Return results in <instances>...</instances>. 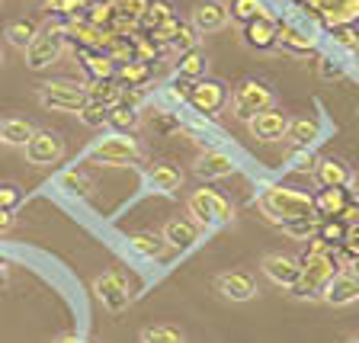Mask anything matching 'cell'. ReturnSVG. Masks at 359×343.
Instances as JSON below:
<instances>
[{"mask_svg":"<svg viewBox=\"0 0 359 343\" xmlns=\"http://www.w3.org/2000/svg\"><path fill=\"white\" fill-rule=\"evenodd\" d=\"M215 289L228 302H250L257 295V276L247 269H228L215 276Z\"/></svg>","mask_w":359,"mask_h":343,"instance_id":"16","label":"cell"},{"mask_svg":"<svg viewBox=\"0 0 359 343\" xmlns=\"http://www.w3.org/2000/svg\"><path fill=\"white\" fill-rule=\"evenodd\" d=\"M90 189H93V183L81 170H65L58 177V193L67 196V199H87Z\"/></svg>","mask_w":359,"mask_h":343,"instance_id":"28","label":"cell"},{"mask_svg":"<svg viewBox=\"0 0 359 343\" xmlns=\"http://www.w3.org/2000/svg\"><path fill=\"white\" fill-rule=\"evenodd\" d=\"M39 26H32L29 20H10L7 22V29H4V39H7L13 48H20V52H26L32 42V36H36Z\"/></svg>","mask_w":359,"mask_h":343,"instance_id":"30","label":"cell"},{"mask_svg":"<svg viewBox=\"0 0 359 343\" xmlns=\"http://www.w3.org/2000/svg\"><path fill=\"white\" fill-rule=\"evenodd\" d=\"M353 170L346 167V161L340 157H321L314 164V183L321 189H334V187H350Z\"/></svg>","mask_w":359,"mask_h":343,"instance_id":"19","label":"cell"},{"mask_svg":"<svg viewBox=\"0 0 359 343\" xmlns=\"http://www.w3.org/2000/svg\"><path fill=\"white\" fill-rule=\"evenodd\" d=\"M187 103L193 106V109L199 112V116H218V112H222L224 106L231 103V93H228V87H224L222 81L202 77V81H196L193 87H189Z\"/></svg>","mask_w":359,"mask_h":343,"instance_id":"9","label":"cell"},{"mask_svg":"<svg viewBox=\"0 0 359 343\" xmlns=\"http://www.w3.org/2000/svg\"><path fill=\"white\" fill-rule=\"evenodd\" d=\"M346 231H350L346 218H321V222H318V231H314V241H321V244H327V247H344Z\"/></svg>","mask_w":359,"mask_h":343,"instance_id":"27","label":"cell"},{"mask_svg":"<svg viewBox=\"0 0 359 343\" xmlns=\"http://www.w3.org/2000/svg\"><path fill=\"white\" fill-rule=\"evenodd\" d=\"M93 295H97L100 305L112 314L126 311V308L132 305V285H128V279L122 276L119 269H106V273H100V276L93 279Z\"/></svg>","mask_w":359,"mask_h":343,"instance_id":"8","label":"cell"},{"mask_svg":"<svg viewBox=\"0 0 359 343\" xmlns=\"http://www.w3.org/2000/svg\"><path fill=\"white\" fill-rule=\"evenodd\" d=\"M318 122L311 119H289V128H285V142L295 144L299 151H308L314 144V138H318Z\"/></svg>","mask_w":359,"mask_h":343,"instance_id":"26","label":"cell"},{"mask_svg":"<svg viewBox=\"0 0 359 343\" xmlns=\"http://www.w3.org/2000/svg\"><path fill=\"white\" fill-rule=\"evenodd\" d=\"M257 16H263V4H260V0H234L231 20L250 22V20H257Z\"/></svg>","mask_w":359,"mask_h":343,"instance_id":"40","label":"cell"},{"mask_svg":"<svg viewBox=\"0 0 359 343\" xmlns=\"http://www.w3.org/2000/svg\"><path fill=\"white\" fill-rule=\"evenodd\" d=\"M321 77H344V65H334V58H324L321 61Z\"/></svg>","mask_w":359,"mask_h":343,"instance_id":"45","label":"cell"},{"mask_svg":"<svg viewBox=\"0 0 359 343\" xmlns=\"http://www.w3.org/2000/svg\"><path fill=\"white\" fill-rule=\"evenodd\" d=\"M161 238H164L167 247H173V250H193L196 241H199V224H193L189 218H170V222L164 224V231H161Z\"/></svg>","mask_w":359,"mask_h":343,"instance_id":"20","label":"cell"},{"mask_svg":"<svg viewBox=\"0 0 359 343\" xmlns=\"http://www.w3.org/2000/svg\"><path fill=\"white\" fill-rule=\"evenodd\" d=\"M128 250L138 254V257H144V260H157V257L167 250V244H164V238L154 234V231H138V234L128 238Z\"/></svg>","mask_w":359,"mask_h":343,"instance_id":"25","label":"cell"},{"mask_svg":"<svg viewBox=\"0 0 359 343\" xmlns=\"http://www.w3.org/2000/svg\"><path fill=\"white\" fill-rule=\"evenodd\" d=\"M22 202V189L16 183H0V209L16 212V206Z\"/></svg>","mask_w":359,"mask_h":343,"instance_id":"42","label":"cell"},{"mask_svg":"<svg viewBox=\"0 0 359 343\" xmlns=\"http://www.w3.org/2000/svg\"><path fill=\"white\" fill-rule=\"evenodd\" d=\"M276 45L289 55H308L318 48V36H311V32L285 22V26H279V32H276Z\"/></svg>","mask_w":359,"mask_h":343,"instance_id":"22","label":"cell"},{"mask_svg":"<svg viewBox=\"0 0 359 343\" xmlns=\"http://www.w3.org/2000/svg\"><path fill=\"white\" fill-rule=\"evenodd\" d=\"M234 170H238L234 154H228V151H222V148H205L199 157H196V164H193V173L202 180V183L224 180V177H231Z\"/></svg>","mask_w":359,"mask_h":343,"instance_id":"12","label":"cell"},{"mask_svg":"<svg viewBox=\"0 0 359 343\" xmlns=\"http://www.w3.org/2000/svg\"><path fill=\"white\" fill-rule=\"evenodd\" d=\"M187 215L193 224L199 228H215V224H224L234 218V206L224 199L222 193L215 189L202 187V189H193L187 199Z\"/></svg>","mask_w":359,"mask_h":343,"instance_id":"5","label":"cell"},{"mask_svg":"<svg viewBox=\"0 0 359 343\" xmlns=\"http://www.w3.org/2000/svg\"><path fill=\"white\" fill-rule=\"evenodd\" d=\"M142 144L138 138H132L128 132H109V135H100L93 142L87 144V157L97 161V164H106V167H126V164H135L142 161Z\"/></svg>","mask_w":359,"mask_h":343,"instance_id":"3","label":"cell"},{"mask_svg":"<svg viewBox=\"0 0 359 343\" xmlns=\"http://www.w3.org/2000/svg\"><path fill=\"white\" fill-rule=\"evenodd\" d=\"M55 343H81V337H77V334H61Z\"/></svg>","mask_w":359,"mask_h":343,"instance_id":"48","label":"cell"},{"mask_svg":"<svg viewBox=\"0 0 359 343\" xmlns=\"http://www.w3.org/2000/svg\"><path fill=\"white\" fill-rule=\"evenodd\" d=\"M109 4H112V7H122V4H126V0H109Z\"/></svg>","mask_w":359,"mask_h":343,"instance_id":"52","label":"cell"},{"mask_svg":"<svg viewBox=\"0 0 359 343\" xmlns=\"http://www.w3.org/2000/svg\"><path fill=\"white\" fill-rule=\"evenodd\" d=\"M173 20H177V16H173L170 4H161V0H154V4L148 7V13L142 16V22L148 26L151 32H157L161 26H167V22H173Z\"/></svg>","mask_w":359,"mask_h":343,"instance_id":"33","label":"cell"},{"mask_svg":"<svg viewBox=\"0 0 359 343\" xmlns=\"http://www.w3.org/2000/svg\"><path fill=\"white\" fill-rule=\"evenodd\" d=\"M119 77L128 83V87H142V83L151 77V67L144 65V61H128V65L119 71Z\"/></svg>","mask_w":359,"mask_h":343,"instance_id":"37","label":"cell"},{"mask_svg":"<svg viewBox=\"0 0 359 343\" xmlns=\"http://www.w3.org/2000/svg\"><path fill=\"white\" fill-rule=\"evenodd\" d=\"M65 45H67V32L65 26H58L55 20L42 22L36 29V36H32L29 48H26V67L29 71H45V67H52L61 61V55H65Z\"/></svg>","mask_w":359,"mask_h":343,"instance_id":"4","label":"cell"},{"mask_svg":"<svg viewBox=\"0 0 359 343\" xmlns=\"http://www.w3.org/2000/svg\"><path fill=\"white\" fill-rule=\"evenodd\" d=\"M7 283V260H4V257H0V285Z\"/></svg>","mask_w":359,"mask_h":343,"instance_id":"49","label":"cell"},{"mask_svg":"<svg viewBox=\"0 0 359 343\" xmlns=\"http://www.w3.org/2000/svg\"><path fill=\"white\" fill-rule=\"evenodd\" d=\"M13 228V212H4L0 209V234H7Z\"/></svg>","mask_w":359,"mask_h":343,"instance_id":"46","label":"cell"},{"mask_svg":"<svg viewBox=\"0 0 359 343\" xmlns=\"http://www.w3.org/2000/svg\"><path fill=\"white\" fill-rule=\"evenodd\" d=\"M346 273H350V276H353V279H359V260H353V263H350V267H346Z\"/></svg>","mask_w":359,"mask_h":343,"instance_id":"50","label":"cell"},{"mask_svg":"<svg viewBox=\"0 0 359 343\" xmlns=\"http://www.w3.org/2000/svg\"><path fill=\"white\" fill-rule=\"evenodd\" d=\"M142 343H187V337L180 334L173 324H154V328L142 330Z\"/></svg>","mask_w":359,"mask_h":343,"instance_id":"32","label":"cell"},{"mask_svg":"<svg viewBox=\"0 0 359 343\" xmlns=\"http://www.w3.org/2000/svg\"><path fill=\"white\" fill-rule=\"evenodd\" d=\"M302 279L299 285L292 289V295L295 299H321L324 285L330 283V279L337 276V273H344L346 267H350V260H346L344 254H337V247H327L321 244V241H314L311 250H305V257H302Z\"/></svg>","mask_w":359,"mask_h":343,"instance_id":"1","label":"cell"},{"mask_svg":"<svg viewBox=\"0 0 359 343\" xmlns=\"http://www.w3.org/2000/svg\"><path fill=\"white\" fill-rule=\"evenodd\" d=\"M260 269L273 285H283V289H289V292L295 289L302 279V263L289 254H266L260 260Z\"/></svg>","mask_w":359,"mask_h":343,"instance_id":"14","label":"cell"},{"mask_svg":"<svg viewBox=\"0 0 359 343\" xmlns=\"http://www.w3.org/2000/svg\"><path fill=\"white\" fill-rule=\"evenodd\" d=\"M344 257L346 260H359V222L350 224V231H346V241H344Z\"/></svg>","mask_w":359,"mask_h":343,"instance_id":"44","label":"cell"},{"mask_svg":"<svg viewBox=\"0 0 359 343\" xmlns=\"http://www.w3.org/2000/svg\"><path fill=\"white\" fill-rule=\"evenodd\" d=\"M187 132L196 135V142H222V132L212 126H205L202 119H187Z\"/></svg>","mask_w":359,"mask_h":343,"instance_id":"41","label":"cell"},{"mask_svg":"<svg viewBox=\"0 0 359 343\" xmlns=\"http://www.w3.org/2000/svg\"><path fill=\"white\" fill-rule=\"evenodd\" d=\"M148 187L154 189V193L173 196L180 187H183V173H180L173 164H154L148 170Z\"/></svg>","mask_w":359,"mask_h":343,"instance_id":"24","label":"cell"},{"mask_svg":"<svg viewBox=\"0 0 359 343\" xmlns=\"http://www.w3.org/2000/svg\"><path fill=\"white\" fill-rule=\"evenodd\" d=\"M350 343H359V334H356V337H353V340H350Z\"/></svg>","mask_w":359,"mask_h":343,"instance_id":"53","label":"cell"},{"mask_svg":"<svg viewBox=\"0 0 359 343\" xmlns=\"http://www.w3.org/2000/svg\"><path fill=\"white\" fill-rule=\"evenodd\" d=\"M283 231L289 234V238H295V241H311V238H314V231H318V215H311V218H299V222H285V224H283Z\"/></svg>","mask_w":359,"mask_h":343,"instance_id":"36","label":"cell"},{"mask_svg":"<svg viewBox=\"0 0 359 343\" xmlns=\"http://www.w3.org/2000/svg\"><path fill=\"white\" fill-rule=\"evenodd\" d=\"M353 193L346 187L321 189V196H314V215L321 218H353L356 222V206H353Z\"/></svg>","mask_w":359,"mask_h":343,"instance_id":"13","label":"cell"},{"mask_svg":"<svg viewBox=\"0 0 359 343\" xmlns=\"http://www.w3.org/2000/svg\"><path fill=\"white\" fill-rule=\"evenodd\" d=\"M205 67H209V61H205V52H202V48H193V52L180 55L177 74L180 77H189V81H202V77H205Z\"/></svg>","mask_w":359,"mask_h":343,"instance_id":"29","label":"cell"},{"mask_svg":"<svg viewBox=\"0 0 359 343\" xmlns=\"http://www.w3.org/2000/svg\"><path fill=\"white\" fill-rule=\"evenodd\" d=\"M350 55H353V61H356V65H359V39H356V45H353V48H350Z\"/></svg>","mask_w":359,"mask_h":343,"instance_id":"51","label":"cell"},{"mask_svg":"<svg viewBox=\"0 0 359 343\" xmlns=\"http://www.w3.org/2000/svg\"><path fill=\"white\" fill-rule=\"evenodd\" d=\"M346 189H350V193H353V199L359 202V173H353V180H350V187H346Z\"/></svg>","mask_w":359,"mask_h":343,"instance_id":"47","label":"cell"},{"mask_svg":"<svg viewBox=\"0 0 359 343\" xmlns=\"http://www.w3.org/2000/svg\"><path fill=\"white\" fill-rule=\"evenodd\" d=\"M247 128H250V138H257L260 144H276V142H285L289 116L283 109L269 106L266 112H260V116H254V119L247 122Z\"/></svg>","mask_w":359,"mask_h":343,"instance_id":"15","label":"cell"},{"mask_svg":"<svg viewBox=\"0 0 359 343\" xmlns=\"http://www.w3.org/2000/svg\"><path fill=\"white\" fill-rule=\"evenodd\" d=\"M228 22H231V10L224 7L222 0H205V4H199V7L193 10V29L199 32V36L224 29Z\"/></svg>","mask_w":359,"mask_h":343,"instance_id":"17","label":"cell"},{"mask_svg":"<svg viewBox=\"0 0 359 343\" xmlns=\"http://www.w3.org/2000/svg\"><path fill=\"white\" fill-rule=\"evenodd\" d=\"M87 67H90V74L97 77V81H109L112 74H116V61L109 58V55H90L87 58Z\"/></svg>","mask_w":359,"mask_h":343,"instance_id":"38","label":"cell"},{"mask_svg":"<svg viewBox=\"0 0 359 343\" xmlns=\"http://www.w3.org/2000/svg\"><path fill=\"white\" fill-rule=\"evenodd\" d=\"M321 302H324V305H330V308H344V305L359 302V279H353L346 269H344V273H337V276L324 285Z\"/></svg>","mask_w":359,"mask_h":343,"instance_id":"18","label":"cell"},{"mask_svg":"<svg viewBox=\"0 0 359 343\" xmlns=\"http://www.w3.org/2000/svg\"><path fill=\"white\" fill-rule=\"evenodd\" d=\"M22 151L32 167H52L65 157V142H61V135L48 132V128H36V135L26 142Z\"/></svg>","mask_w":359,"mask_h":343,"instance_id":"11","label":"cell"},{"mask_svg":"<svg viewBox=\"0 0 359 343\" xmlns=\"http://www.w3.org/2000/svg\"><path fill=\"white\" fill-rule=\"evenodd\" d=\"M276 32H279V26L269 20L266 13L250 20V22H244V42L250 45V48H257V52L276 48Z\"/></svg>","mask_w":359,"mask_h":343,"instance_id":"21","label":"cell"},{"mask_svg":"<svg viewBox=\"0 0 359 343\" xmlns=\"http://www.w3.org/2000/svg\"><path fill=\"white\" fill-rule=\"evenodd\" d=\"M170 45L180 55H187V52H193V48H199V32H196L193 26H187V22H180V32Z\"/></svg>","mask_w":359,"mask_h":343,"instance_id":"39","label":"cell"},{"mask_svg":"<svg viewBox=\"0 0 359 343\" xmlns=\"http://www.w3.org/2000/svg\"><path fill=\"white\" fill-rule=\"evenodd\" d=\"M305 7L330 29H344V26L359 22V0H305Z\"/></svg>","mask_w":359,"mask_h":343,"instance_id":"10","label":"cell"},{"mask_svg":"<svg viewBox=\"0 0 359 343\" xmlns=\"http://www.w3.org/2000/svg\"><path fill=\"white\" fill-rule=\"evenodd\" d=\"M0 65H4V52H0Z\"/></svg>","mask_w":359,"mask_h":343,"instance_id":"55","label":"cell"},{"mask_svg":"<svg viewBox=\"0 0 359 343\" xmlns=\"http://www.w3.org/2000/svg\"><path fill=\"white\" fill-rule=\"evenodd\" d=\"M32 135H36V126L29 119H22V116H7L0 122V142L10 144V148H26Z\"/></svg>","mask_w":359,"mask_h":343,"instance_id":"23","label":"cell"},{"mask_svg":"<svg viewBox=\"0 0 359 343\" xmlns=\"http://www.w3.org/2000/svg\"><path fill=\"white\" fill-rule=\"evenodd\" d=\"M273 106V90L263 81H244L231 97V116L241 122H250L254 116L266 112Z\"/></svg>","mask_w":359,"mask_h":343,"instance_id":"7","label":"cell"},{"mask_svg":"<svg viewBox=\"0 0 359 343\" xmlns=\"http://www.w3.org/2000/svg\"><path fill=\"white\" fill-rule=\"evenodd\" d=\"M148 7H151V0H126L119 7V16H126L128 22L132 20H142L144 13H148Z\"/></svg>","mask_w":359,"mask_h":343,"instance_id":"43","label":"cell"},{"mask_svg":"<svg viewBox=\"0 0 359 343\" xmlns=\"http://www.w3.org/2000/svg\"><path fill=\"white\" fill-rule=\"evenodd\" d=\"M87 93H90V100H97V103L109 106V109L122 100V87H116V83H109V81H97L93 87H87Z\"/></svg>","mask_w":359,"mask_h":343,"instance_id":"35","label":"cell"},{"mask_svg":"<svg viewBox=\"0 0 359 343\" xmlns=\"http://www.w3.org/2000/svg\"><path fill=\"white\" fill-rule=\"evenodd\" d=\"M138 122H142V116H138V109H135V106L116 103V106L109 109V126L116 128V132H132Z\"/></svg>","mask_w":359,"mask_h":343,"instance_id":"31","label":"cell"},{"mask_svg":"<svg viewBox=\"0 0 359 343\" xmlns=\"http://www.w3.org/2000/svg\"><path fill=\"white\" fill-rule=\"evenodd\" d=\"M36 100L39 106L52 112H81L87 106L90 93L83 83H74V81H48L36 90Z\"/></svg>","mask_w":359,"mask_h":343,"instance_id":"6","label":"cell"},{"mask_svg":"<svg viewBox=\"0 0 359 343\" xmlns=\"http://www.w3.org/2000/svg\"><path fill=\"white\" fill-rule=\"evenodd\" d=\"M260 212L276 224L285 222H299V218L314 215V196L305 189H292V187H266L257 199Z\"/></svg>","mask_w":359,"mask_h":343,"instance_id":"2","label":"cell"},{"mask_svg":"<svg viewBox=\"0 0 359 343\" xmlns=\"http://www.w3.org/2000/svg\"><path fill=\"white\" fill-rule=\"evenodd\" d=\"M81 343H93V340H83V337H81Z\"/></svg>","mask_w":359,"mask_h":343,"instance_id":"54","label":"cell"},{"mask_svg":"<svg viewBox=\"0 0 359 343\" xmlns=\"http://www.w3.org/2000/svg\"><path fill=\"white\" fill-rule=\"evenodd\" d=\"M77 119H81L87 128H100V126H106V122H109V106L97 103V100H87V106L77 112Z\"/></svg>","mask_w":359,"mask_h":343,"instance_id":"34","label":"cell"}]
</instances>
